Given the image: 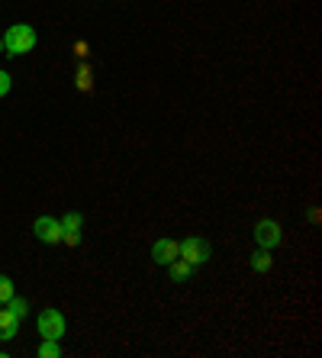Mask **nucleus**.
<instances>
[{"label": "nucleus", "instance_id": "f03ea898", "mask_svg": "<svg viewBox=\"0 0 322 358\" xmlns=\"http://www.w3.org/2000/svg\"><path fill=\"white\" fill-rule=\"evenodd\" d=\"M36 329H39V336L42 339H65V333H68V320H65V313L61 310H55V307H45L36 317Z\"/></svg>", "mask_w": 322, "mask_h": 358}, {"label": "nucleus", "instance_id": "1a4fd4ad", "mask_svg": "<svg viewBox=\"0 0 322 358\" xmlns=\"http://www.w3.org/2000/svg\"><path fill=\"white\" fill-rule=\"evenodd\" d=\"M165 268H168V275H171V281H190V278H193V265L184 259H174L171 265H165Z\"/></svg>", "mask_w": 322, "mask_h": 358}, {"label": "nucleus", "instance_id": "ddd939ff", "mask_svg": "<svg viewBox=\"0 0 322 358\" xmlns=\"http://www.w3.org/2000/svg\"><path fill=\"white\" fill-rule=\"evenodd\" d=\"M17 294V287H13V281H10L7 275H0V303H7L10 297Z\"/></svg>", "mask_w": 322, "mask_h": 358}, {"label": "nucleus", "instance_id": "dca6fc26", "mask_svg": "<svg viewBox=\"0 0 322 358\" xmlns=\"http://www.w3.org/2000/svg\"><path fill=\"white\" fill-rule=\"evenodd\" d=\"M0 55H3V36H0Z\"/></svg>", "mask_w": 322, "mask_h": 358}, {"label": "nucleus", "instance_id": "9b49d317", "mask_svg": "<svg viewBox=\"0 0 322 358\" xmlns=\"http://www.w3.org/2000/svg\"><path fill=\"white\" fill-rule=\"evenodd\" d=\"M36 355L39 358H61V345H58V339H42Z\"/></svg>", "mask_w": 322, "mask_h": 358}, {"label": "nucleus", "instance_id": "7ed1b4c3", "mask_svg": "<svg viewBox=\"0 0 322 358\" xmlns=\"http://www.w3.org/2000/svg\"><path fill=\"white\" fill-rule=\"evenodd\" d=\"M255 242H258V249L274 252V249H277V245L284 242L281 223H277V220H258V226H255Z\"/></svg>", "mask_w": 322, "mask_h": 358}, {"label": "nucleus", "instance_id": "20e7f679", "mask_svg": "<svg viewBox=\"0 0 322 358\" xmlns=\"http://www.w3.org/2000/svg\"><path fill=\"white\" fill-rule=\"evenodd\" d=\"M177 259L190 262V265H207L210 262V242L207 239H197V236H187V239L181 242V255Z\"/></svg>", "mask_w": 322, "mask_h": 358}, {"label": "nucleus", "instance_id": "f257e3e1", "mask_svg": "<svg viewBox=\"0 0 322 358\" xmlns=\"http://www.w3.org/2000/svg\"><path fill=\"white\" fill-rule=\"evenodd\" d=\"M36 29L29 23H17L10 26L7 33H3V55H13V59H20V55H26V52L36 49Z\"/></svg>", "mask_w": 322, "mask_h": 358}, {"label": "nucleus", "instance_id": "f8f14e48", "mask_svg": "<svg viewBox=\"0 0 322 358\" xmlns=\"http://www.w3.org/2000/svg\"><path fill=\"white\" fill-rule=\"evenodd\" d=\"M3 307H7L10 313H13V317H20V320H23L26 313H29V303H26L23 297H17V294H13V297H10L7 303H3Z\"/></svg>", "mask_w": 322, "mask_h": 358}, {"label": "nucleus", "instance_id": "6e6552de", "mask_svg": "<svg viewBox=\"0 0 322 358\" xmlns=\"http://www.w3.org/2000/svg\"><path fill=\"white\" fill-rule=\"evenodd\" d=\"M20 333V317H13L10 310H0V342L17 339Z\"/></svg>", "mask_w": 322, "mask_h": 358}, {"label": "nucleus", "instance_id": "9d476101", "mask_svg": "<svg viewBox=\"0 0 322 358\" xmlns=\"http://www.w3.org/2000/svg\"><path fill=\"white\" fill-rule=\"evenodd\" d=\"M271 265H274V259H271V252L268 249H258L255 255H251V271H258V275H268Z\"/></svg>", "mask_w": 322, "mask_h": 358}, {"label": "nucleus", "instance_id": "0eeeda50", "mask_svg": "<svg viewBox=\"0 0 322 358\" xmlns=\"http://www.w3.org/2000/svg\"><path fill=\"white\" fill-rule=\"evenodd\" d=\"M177 255H181V242L177 239H158L155 245H152V259H155V265H171Z\"/></svg>", "mask_w": 322, "mask_h": 358}, {"label": "nucleus", "instance_id": "2eb2a0df", "mask_svg": "<svg viewBox=\"0 0 322 358\" xmlns=\"http://www.w3.org/2000/svg\"><path fill=\"white\" fill-rule=\"evenodd\" d=\"M10 87H13V81H10V71H3V68H0V97H7Z\"/></svg>", "mask_w": 322, "mask_h": 358}, {"label": "nucleus", "instance_id": "39448f33", "mask_svg": "<svg viewBox=\"0 0 322 358\" xmlns=\"http://www.w3.org/2000/svg\"><path fill=\"white\" fill-rule=\"evenodd\" d=\"M33 233L39 242H45V245H55V242H61V220L58 217H39L33 223Z\"/></svg>", "mask_w": 322, "mask_h": 358}, {"label": "nucleus", "instance_id": "423d86ee", "mask_svg": "<svg viewBox=\"0 0 322 358\" xmlns=\"http://www.w3.org/2000/svg\"><path fill=\"white\" fill-rule=\"evenodd\" d=\"M81 226H84V217L78 210H68L61 217V242L65 245H78L81 242Z\"/></svg>", "mask_w": 322, "mask_h": 358}, {"label": "nucleus", "instance_id": "4468645a", "mask_svg": "<svg viewBox=\"0 0 322 358\" xmlns=\"http://www.w3.org/2000/svg\"><path fill=\"white\" fill-rule=\"evenodd\" d=\"M78 87H81V91H91V65H81V71H78Z\"/></svg>", "mask_w": 322, "mask_h": 358}]
</instances>
